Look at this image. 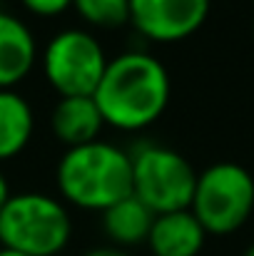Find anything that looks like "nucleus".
Returning a JSON list of instances; mask_svg holds the SVG:
<instances>
[{
  "label": "nucleus",
  "mask_w": 254,
  "mask_h": 256,
  "mask_svg": "<svg viewBox=\"0 0 254 256\" xmlns=\"http://www.w3.org/2000/svg\"><path fill=\"white\" fill-rule=\"evenodd\" d=\"M92 100L105 124L120 132H140L165 114L169 75L155 55L130 50L107 60Z\"/></svg>",
  "instance_id": "1"
},
{
  "label": "nucleus",
  "mask_w": 254,
  "mask_h": 256,
  "mask_svg": "<svg viewBox=\"0 0 254 256\" xmlns=\"http://www.w3.org/2000/svg\"><path fill=\"white\" fill-rule=\"evenodd\" d=\"M55 179L65 202L105 212L132 194V160L117 144L97 140L68 150L58 162Z\"/></svg>",
  "instance_id": "2"
},
{
  "label": "nucleus",
  "mask_w": 254,
  "mask_h": 256,
  "mask_svg": "<svg viewBox=\"0 0 254 256\" xmlns=\"http://www.w3.org/2000/svg\"><path fill=\"white\" fill-rule=\"evenodd\" d=\"M73 236L68 209L48 194H10L0 209V246L25 256L60 254Z\"/></svg>",
  "instance_id": "3"
},
{
  "label": "nucleus",
  "mask_w": 254,
  "mask_h": 256,
  "mask_svg": "<svg viewBox=\"0 0 254 256\" xmlns=\"http://www.w3.org/2000/svg\"><path fill=\"white\" fill-rule=\"evenodd\" d=\"M189 212L207 234H234L254 212V176L234 162H217L207 167L197 174Z\"/></svg>",
  "instance_id": "4"
},
{
  "label": "nucleus",
  "mask_w": 254,
  "mask_h": 256,
  "mask_svg": "<svg viewBox=\"0 0 254 256\" xmlns=\"http://www.w3.org/2000/svg\"><path fill=\"white\" fill-rule=\"evenodd\" d=\"M132 194L157 216L189 209L197 172L174 150L142 144L132 154Z\"/></svg>",
  "instance_id": "5"
},
{
  "label": "nucleus",
  "mask_w": 254,
  "mask_h": 256,
  "mask_svg": "<svg viewBox=\"0 0 254 256\" xmlns=\"http://www.w3.org/2000/svg\"><path fill=\"white\" fill-rule=\"evenodd\" d=\"M107 68V55L87 30H63L43 50V72L60 97H92Z\"/></svg>",
  "instance_id": "6"
},
{
  "label": "nucleus",
  "mask_w": 254,
  "mask_h": 256,
  "mask_svg": "<svg viewBox=\"0 0 254 256\" xmlns=\"http://www.w3.org/2000/svg\"><path fill=\"white\" fill-rule=\"evenodd\" d=\"M209 15V0H130V25L152 42H179Z\"/></svg>",
  "instance_id": "7"
},
{
  "label": "nucleus",
  "mask_w": 254,
  "mask_h": 256,
  "mask_svg": "<svg viewBox=\"0 0 254 256\" xmlns=\"http://www.w3.org/2000/svg\"><path fill=\"white\" fill-rule=\"evenodd\" d=\"M38 60L33 30L15 15L0 10V90L20 85Z\"/></svg>",
  "instance_id": "8"
},
{
  "label": "nucleus",
  "mask_w": 254,
  "mask_h": 256,
  "mask_svg": "<svg viewBox=\"0 0 254 256\" xmlns=\"http://www.w3.org/2000/svg\"><path fill=\"white\" fill-rule=\"evenodd\" d=\"M207 232L189 209L157 214L147 236L152 256H197L204 249Z\"/></svg>",
  "instance_id": "9"
},
{
  "label": "nucleus",
  "mask_w": 254,
  "mask_h": 256,
  "mask_svg": "<svg viewBox=\"0 0 254 256\" xmlns=\"http://www.w3.org/2000/svg\"><path fill=\"white\" fill-rule=\"evenodd\" d=\"M102 127L105 120L92 97H60L50 114V130L68 150L97 142Z\"/></svg>",
  "instance_id": "10"
},
{
  "label": "nucleus",
  "mask_w": 254,
  "mask_h": 256,
  "mask_svg": "<svg viewBox=\"0 0 254 256\" xmlns=\"http://www.w3.org/2000/svg\"><path fill=\"white\" fill-rule=\"evenodd\" d=\"M35 114L30 102L15 90H0V162L18 157L33 140Z\"/></svg>",
  "instance_id": "11"
},
{
  "label": "nucleus",
  "mask_w": 254,
  "mask_h": 256,
  "mask_svg": "<svg viewBox=\"0 0 254 256\" xmlns=\"http://www.w3.org/2000/svg\"><path fill=\"white\" fill-rule=\"evenodd\" d=\"M152 222H155V214L135 194L125 196L122 202H117L102 212V229H105L107 239L112 244H117V249L137 246V244L147 242Z\"/></svg>",
  "instance_id": "12"
},
{
  "label": "nucleus",
  "mask_w": 254,
  "mask_h": 256,
  "mask_svg": "<svg viewBox=\"0 0 254 256\" xmlns=\"http://www.w3.org/2000/svg\"><path fill=\"white\" fill-rule=\"evenodd\" d=\"M73 8L92 28L115 30L130 22V0H73Z\"/></svg>",
  "instance_id": "13"
},
{
  "label": "nucleus",
  "mask_w": 254,
  "mask_h": 256,
  "mask_svg": "<svg viewBox=\"0 0 254 256\" xmlns=\"http://www.w3.org/2000/svg\"><path fill=\"white\" fill-rule=\"evenodd\" d=\"M20 2L25 5V10L40 18H55L63 15L68 8H73V0H20Z\"/></svg>",
  "instance_id": "14"
},
{
  "label": "nucleus",
  "mask_w": 254,
  "mask_h": 256,
  "mask_svg": "<svg viewBox=\"0 0 254 256\" xmlns=\"http://www.w3.org/2000/svg\"><path fill=\"white\" fill-rule=\"evenodd\" d=\"M85 256H127L122 249L117 246H97V249H90Z\"/></svg>",
  "instance_id": "15"
},
{
  "label": "nucleus",
  "mask_w": 254,
  "mask_h": 256,
  "mask_svg": "<svg viewBox=\"0 0 254 256\" xmlns=\"http://www.w3.org/2000/svg\"><path fill=\"white\" fill-rule=\"evenodd\" d=\"M10 199V186H8V179H5V174L0 172V209L5 206V202Z\"/></svg>",
  "instance_id": "16"
},
{
  "label": "nucleus",
  "mask_w": 254,
  "mask_h": 256,
  "mask_svg": "<svg viewBox=\"0 0 254 256\" xmlns=\"http://www.w3.org/2000/svg\"><path fill=\"white\" fill-rule=\"evenodd\" d=\"M0 256H25V254H20V252H13V249H3V246H0Z\"/></svg>",
  "instance_id": "17"
},
{
  "label": "nucleus",
  "mask_w": 254,
  "mask_h": 256,
  "mask_svg": "<svg viewBox=\"0 0 254 256\" xmlns=\"http://www.w3.org/2000/svg\"><path fill=\"white\" fill-rule=\"evenodd\" d=\"M242 256H254V244H252V246H249V249H247V252H244Z\"/></svg>",
  "instance_id": "18"
}]
</instances>
